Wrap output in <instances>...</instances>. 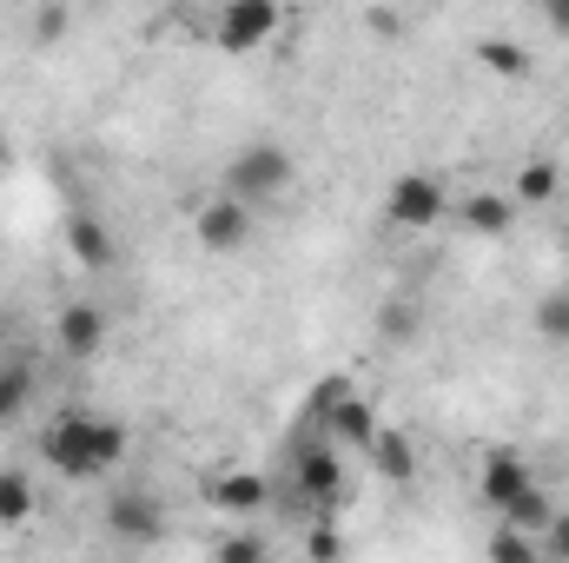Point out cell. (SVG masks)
<instances>
[{
    "mask_svg": "<svg viewBox=\"0 0 569 563\" xmlns=\"http://www.w3.org/2000/svg\"><path fill=\"white\" fill-rule=\"evenodd\" d=\"M291 186V152L284 146H246L232 166H226V199H239V206H259V199H272Z\"/></svg>",
    "mask_w": 569,
    "mask_h": 563,
    "instance_id": "obj_1",
    "label": "cell"
},
{
    "mask_svg": "<svg viewBox=\"0 0 569 563\" xmlns=\"http://www.w3.org/2000/svg\"><path fill=\"white\" fill-rule=\"evenodd\" d=\"M40 451H47V464H53L60 477H107L100 457H93V418H87V412H60V418L47 424Z\"/></svg>",
    "mask_w": 569,
    "mask_h": 563,
    "instance_id": "obj_2",
    "label": "cell"
},
{
    "mask_svg": "<svg viewBox=\"0 0 569 563\" xmlns=\"http://www.w3.org/2000/svg\"><path fill=\"white\" fill-rule=\"evenodd\" d=\"M385 213H391V226H405V233H425L443 219V179H430V172H405L391 192H385Z\"/></svg>",
    "mask_w": 569,
    "mask_h": 563,
    "instance_id": "obj_3",
    "label": "cell"
},
{
    "mask_svg": "<svg viewBox=\"0 0 569 563\" xmlns=\"http://www.w3.org/2000/svg\"><path fill=\"white\" fill-rule=\"evenodd\" d=\"M192 233H199V246L206 253H239L246 239H252V206H239V199H206L199 213H192Z\"/></svg>",
    "mask_w": 569,
    "mask_h": 563,
    "instance_id": "obj_4",
    "label": "cell"
},
{
    "mask_svg": "<svg viewBox=\"0 0 569 563\" xmlns=\"http://www.w3.org/2000/svg\"><path fill=\"white\" fill-rule=\"evenodd\" d=\"M279 7L272 0H232L226 13H219V47L226 53H252V47H266L272 33H279Z\"/></svg>",
    "mask_w": 569,
    "mask_h": 563,
    "instance_id": "obj_5",
    "label": "cell"
},
{
    "mask_svg": "<svg viewBox=\"0 0 569 563\" xmlns=\"http://www.w3.org/2000/svg\"><path fill=\"white\" fill-rule=\"evenodd\" d=\"M530 484H537V477H530V464H523L517 451H490V457H483V484H477V491H483V504H490L497 517H503Z\"/></svg>",
    "mask_w": 569,
    "mask_h": 563,
    "instance_id": "obj_6",
    "label": "cell"
},
{
    "mask_svg": "<svg viewBox=\"0 0 569 563\" xmlns=\"http://www.w3.org/2000/svg\"><path fill=\"white\" fill-rule=\"evenodd\" d=\"M107 524H113V537H127V544H152V537L166 531V511H159L146 491H113Z\"/></svg>",
    "mask_w": 569,
    "mask_h": 563,
    "instance_id": "obj_7",
    "label": "cell"
},
{
    "mask_svg": "<svg viewBox=\"0 0 569 563\" xmlns=\"http://www.w3.org/2000/svg\"><path fill=\"white\" fill-rule=\"evenodd\" d=\"M298 491H305L318 511H331V504L345 497V464H338V451H325V444L305 451V457H298Z\"/></svg>",
    "mask_w": 569,
    "mask_h": 563,
    "instance_id": "obj_8",
    "label": "cell"
},
{
    "mask_svg": "<svg viewBox=\"0 0 569 563\" xmlns=\"http://www.w3.org/2000/svg\"><path fill=\"white\" fill-rule=\"evenodd\" d=\"M67 253H73V266L107 273V266H113V233H107L93 213H73V219H67Z\"/></svg>",
    "mask_w": 569,
    "mask_h": 563,
    "instance_id": "obj_9",
    "label": "cell"
},
{
    "mask_svg": "<svg viewBox=\"0 0 569 563\" xmlns=\"http://www.w3.org/2000/svg\"><path fill=\"white\" fill-rule=\"evenodd\" d=\"M206 497H212L219 511H232V517H252V511H266V504H272V484H266V477H252V471H232V477H212V484H206Z\"/></svg>",
    "mask_w": 569,
    "mask_h": 563,
    "instance_id": "obj_10",
    "label": "cell"
},
{
    "mask_svg": "<svg viewBox=\"0 0 569 563\" xmlns=\"http://www.w3.org/2000/svg\"><path fill=\"white\" fill-rule=\"evenodd\" d=\"M100 338H107L100 305H67V312H60V352H67V358H93Z\"/></svg>",
    "mask_w": 569,
    "mask_h": 563,
    "instance_id": "obj_11",
    "label": "cell"
},
{
    "mask_svg": "<svg viewBox=\"0 0 569 563\" xmlns=\"http://www.w3.org/2000/svg\"><path fill=\"white\" fill-rule=\"evenodd\" d=\"M371 464H378L391 484H411V477H418V444H411L398 424H385V431L371 437Z\"/></svg>",
    "mask_w": 569,
    "mask_h": 563,
    "instance_id": "obj_12",
    "label": "cell"
},
{
    "mask_svg": "<svg viewBox=\"0 0 569 563\" xmlns=\"http://www.w3.org/2000/svg\"><path fill=\"white\" fill-rule=\"evenodd\" d=\"M325 424H331V437H338V444H358V451H371V437L385 431V424H378V412H371L358 392H351V398H345V405H338Z\"/></svg>",
    "mask_w": 569,
    "mask_h": 563,
    "instance_id": "obj_13",
    "label": "cell"
},
{
    "mask_svg": "<svg viewBox=\"0 0 569 563\" xmlns=\"http://www.w3.org/2000/svg\"><path fill=\"white\" fill-rule=\"evenodd\" d=\"M457 213H463V226H470V233H483V239H503V233H510V219H517L503 192H470Z\"/></svg>",
    "mask_w": 569,
    "mask_h": 563,
    "instance_id": "obj_14",
    "label": "cell"
},
{
    "mask_svg": "<svg viewBox=\"0 0 569 563\" xmlns=\"http://www.w3.org/2000/svg\"><path fill=\"white\" fill-rule=\"evenodd\" d=\"M550 517H557L550 491H543V484H530V491H523V497L497 517V524H503V531H523V537H543V531H550Z\"/></svg>",
    "mask_w": 569,
    "mask_h": 563,
    "instance_id": "obj_15",
    "label": "cell"
},
{
    "mask_svg": "<svg viewBox=\"0 0 569 563\" xmlns=\"http://www.w3.org/2000/svg\"><path fill=\"white\" fill-rule=\"evenodd\" d=\"M557 192H563L557 159H523V166H517V206H550Z\"/></svg>",
    "mask_w": 569,
    "mask_h": 563,
    "instance_id": "obj_16",
    "label": "cell"
},
{
    "mask_svg": "<svg viewBox=\"0 0 569 563\" xmlns=\"http://www.w3.org/2000/svg\"><path fill=\"white\" fill-rule=\"evenodd\" d=\"M33 517V477L20 464H0V524H27Z\"/></svg>",
    "mask_w": 569,
    "mask_h": 563,
    "instance_id": "obj_17",
    "label": "cell"
},
{
    "mask_svg": "<svg viewBox=\"0 0 569 563\" xmlns=\"http://www.w3.org/2000/svg\"><path fill=\"white\" fill-rule=\"evenodd\" d=\"M477 60H483L490 73H503V80H523V73H530V47H523V40H497V33L477 40Z\"/></svg>",
    "mask_w": 569,
    "mask_h": 563,
    "instance_id": "obj_18",
    "label": "cell"
},
{
    "mask_svg": "<svg viewBox=\"0 0 569 563\" xmlns=\"http://www.w3.org/2000/svg\"><path fill=\"white\" fill-rule=\"evenodd\" d=\"M212 557H219V563H272V544H266L259 531H226Z\"/></svg>",
    "mask_w": 569,
    "mask_h": 563,
    "instance_id": "obj_19",
    "label": "cell"
},
{
    "mask_svg": "<svg viewBox=\"0 0 569 563\" xmlns=\"http://www.w3.org/2000/svg\"><path fill=\"white\" fill-rule=\"evenodd\" d=\"M490 563H543V551H537V537H523V531H490Z\"/></svg>",
    "mask_w": 569,
    "mask_h": 563,
    "instance_id": "obj_20",
    "label": "cell"
},
{
    "mask_svg": "<svg viewBox=\"0 0 569 563\" xmlns=\"http://www.w3.org/2000/svg\"><path fill=\"white\" fill-rule=\"evenodd\" d=\"M127 424H113V418H93V457H100V471H113V464H127Z\"/></svg>",
    "mask_w": 569,
    "mask_h": 563,
    "instance_id": "obj_21",
    "label": "cell"
},
{
    "mask_svg": "<svg viewBox=\"0 0 569 563\" xmlns=\"http://www.w3.org/2000/svg\"><path fill=\"white\" fill-rule=\"evenodd\" d=\"M305 557L311 563H345V531H338L331 517H318V524L305 531Z\"/></svg>",
    "mask_w": 569,
    "mask_h": 563,
    "instance_id": "obj_22",
    "label": "cell"
},
{
    "mask_svg": "<svg viewBox=\"0 0 569 563\" xmlns=\"http://www.w3.org/2000/svg\"><path fill=\"white\" fill-rule=\"evenodd\" d=\"M27 398H33V378H27L20 365H0V424L20 418V412H27Z\"/></svg>",
    "mask_w": 569,
    "mask_h": 563,
    "instance_id": "obj_23",
    "label": "cell"
},
{
    "mask_svg": "<svg viewBox=\"0 0 569 563\" xmlns=\"http://www.w3.org/2000/svg\"><path fill=\"white\" fill-rule=\"evenodd\" d=\"M537 332H543V338H569V292H557V298L537 305Z\"/></svg>",
    "mask_w": 569,
    "mask_h": 563,
    "instance_id": "obj_24",
    "label": "cell"
},
{
    "mask_svg": "<svg viewBox=\"0 0 569 563\" xmlns=\"http://www.w3.org/2000/svg\"><path fill=\"white\" fill-rule=\"evenodd\" d=\"M345 398H351V378H325V385H318V398H311V418H331Z\"/></svg>",
    "mask_w": 569,
    "mask_h": 563,
    "instance_id": "obj_25",
    "label": "cell"
},
{
    "mask_svg": "<svg viewBox=\"0 0 569 563\" xmlns=\"http://www.w3.org/2000/svg\"><path fill=\"white\" fill-rule=\"evenodd\" d=\"M67 27H73V13H67V7H40V13H33V40H60Z\"/></svg>",
    "mask_w": 569,
    "mask_h": 563,
    "instance_id": "obj_26",
    "label": "cell"
},
{
    "mask_svg": "<svg viewBox=\"0 0 569 563\" xmlns=\"http://www.w3.org/2000/svg\"><path fill=\"white\" fill-rule=\"evenodd\" d=\"M550 557L569 563V511H557V517H550Z\"/></svg>",
    "mask_w": 569,
    "mask_h": 563,
    "instance_id": "obj_27",
    "label": "cell"
},
{
    "mask_svg": "<svg viewBox=\"0 0 569 563\" xmlns=\"http://www.w3.org/2000/svg\"><path fill=\"white\" fill-rule=\"evenodd\" d=\"M550 27H557V33H569V0H550Z\"/></svg>",
    "mask_w": 569,
    "mask_h": 563,
    "instance_id": "obj_28",
    "label": "cell"
},
{
    "mask_svg": "<svg viewBox=\"0 0 569 563\" xmlns=\"http://www.w3.org/2000/svg\"><path fill=\"white\" fill-rule=\"evenodd\" d=\"M7 159H13V146H7V134H0V172H7Z\"/></svg>",
    "mask_w": 569,
    "mask_h": 563,
    "instance_id": "obj_29",
    "label": "cell"
}]
</instances>
